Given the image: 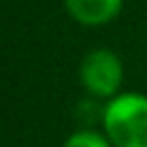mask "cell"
<instances>
[{
    "label": "cell",
    "mask_w": 147,
    "mask_h": 147,
    "mask_svg": "<svg viewBox=\"0 0 147 147\" xmlns=\"http://www.w3.org/2000/svg\"><path fill=\"white\" fill-rule=\"evenodd\" d=\"M113 147H147V96L138 92L115 96L103 113Z\"/></svg>",
    "instance_id": "6da1fadb"
},
{
    "label": "cell",
    "mask_w": 147,
    "mask_h": 147,
    "mask_svg": "<svg viewBox=\"0 0 147 147\" xmlns=\"http://www.w3.org/2000/svg\"><path fill=\"white\" fill-rule=\"evenodd\" d=\"M122 62L108 48H96L85 55L80 64V80L94 96H113L122 85Z\"/></svg>",
    "instance_id": "7a4b0ae2"
},
{
    "label": "cell",
    "mask_w": 147,
    "mask_h": 147,
    "mask_svg": "<svg viewBox=\"0 0 147 147\" xmlns=\"http://www.w3.org/2000/svg\"><path fill=\"white\" fill-rule=\"evenodd\" d=\"M122 9V0H67V11L83 25L110 23Z\"/></svg>",
    "instance_id": "3957f363"
},
{
    "label": "cell",
    "mask_w": 147,
    "mask_h": 147,
    "mask_svg": "<svg viewBox=\"0 0 147 147\" xmlns=\"http://www.w3.org/2000/svg\"><path fill=\"white\" fill-rule=\"evenodd\" d=\"M64 147H113V142L94 131H78V133L69 136Z\"/></svg>",
    "instance_id": "277c9868"
}]
</instances>
